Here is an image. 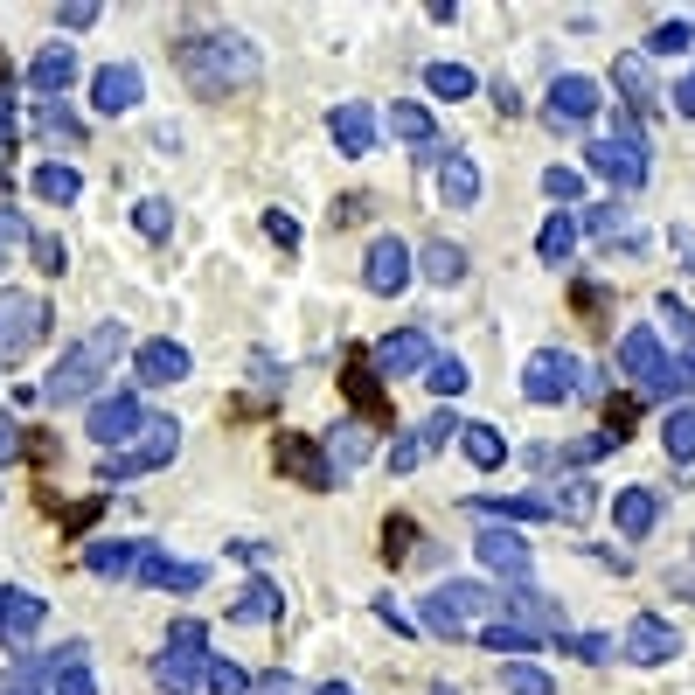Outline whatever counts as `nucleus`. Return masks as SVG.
<instances>
[{"instance_id": "1", "label": "nucleus", "mask_w": 695, "mask_h": 695, "mask_svg": "<svg viewBox=\"0 0 695 695\" xmlns=\"http://www.w3.org/2000/svg\"><path fill=\"white\" fill-rule=\"evenodd\" d=\"M42 334V306L35 299H0V355H21Z\"/></svg>"}, {"instance_id": "2", "label": "nucleus", "mask_w": 695, "mask_h": 695, "mask_svg": "<svg viewBox=\"0 0 695 695\" xmlns=\"http://www.w3.org/2000/svg\"><path fill=\"white\" fill-rule=\"evenodd\" d=\"M181 70H188V77H195L202 91H216V70H209V63H202L195 49L181 56ZM223 77H251V49H237V42H223Z\"/></svg>"}, {"instance_id": "3", "label": "nucleus", "mask_w": 695, "mask_h": 695, "mask_svg": "<svg viewBox=\"0 0 695 695\" xmlns=\"http://www.w3.org/2000/svg\"><path fill=\"white\" fill-rule=\"evenodd\" d=\"M369 285L376 292H397L404 285V244H376L369 251Z\"/></svg>"}, {"instance_id": "4", "label": "nucleus", "mask_w": 695, "mask_h": 695, "mask_svg": "<svg viewBox=\"0 0 695 695\" xmlns=\"http://www.w3.org/2000/svg\"><path fill=\"white\" fill-rule=\"evenodd\" d=\"M133 98H139V77H133V70H105V77H98V105H105V112H126Z\"/></svg>"}, {"instance_id": "5", "label": "nucleus", "mask_w": 695, "mask_h": 695, "mask_svg": "<svg viewBox=\"0 0 695 695\" xmlns=\"http://www.w3.org/2000/svg\"><path fill=\"white\" fill-rule=\"evenodd\" d=\"M139 369H146L153 383H174V376H188V355L160 341V348H146V355H139Z\"/></svg>"}, {"instance_id": "6", "label": "nucleus", "mask_w": 695, "mask_h": 695, "mask_svg": "<svg viewBox=\"0 0 695 695\" xmlns=\"http://www.w3.org/2000/svg\"><path fill=\"white\" fill-rule=\"evenodd\" d=\"M556 105H563V112H591V84H584V77L556 84Z\"/></svg>"}, {"instance_id": "7", "label": "nucleus", "mask_w": 695, "mask_h": 695, "mask_svg": "<svg viewBox=\"0 0 695 695\" xmlns=\"http://www.w3.org/2000/svg\"><path fill=\"white\" fill-rule=\"evenodd\" d=\"M424 272H431V278H452V272H459V251H452V244H431V251H424Z\"/></svg>"}, {"instance_id": "8", "label": "nucleus", "mask_w": 695, "mask_h": 695, "mask_svg": "<svg viewBox=\"0 0 695 695\" xmlns=\"http://www.w3.org/2000/svg\"><path fill=\"white\" fill-rule=\"evenodd\" d=\"M42 195H56V202H70V195H77V174H63V167H49V174H42Z\"/></svg>"}, {"instance_id": "9", "label": "nucleus", "mask_w": 695, "mask_h": 695, "mask_svg": "<svg viewBox=\"0 0 695 695\" xmlns=\"http://www.w3.org/2000/svg\"><path fill=\"white\" fill-rule=\"evenodd\" d=\"M543 251H550V258H563V251H570V223H550V237H543Z\"/></svg>"}, {"instance_id": "10", "label": "nucleus", "mask_w": 695, "mask_h": 695, "mask_svg": "<svg viewBox=\"0 0 695 695\" xmlns=\"http://www.w3.org/2000/svg\"><path fill=\"white\" fill-rule=\"evenodd\" d=\"M431 84H438V91H466L473 77H466V70H431Z\"/></svg>"}]
</instances>
